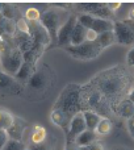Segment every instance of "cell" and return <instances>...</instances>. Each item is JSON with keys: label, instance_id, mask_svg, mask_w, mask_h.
Wrapping results in <instances>:
<instances>
[{"label": "cell", "instance_id": "1f68e13d", "mask_svg": "<svg viewBox=\"0 0 134 150\" xmlns=\"http://www.w3.org/2000/svg\"><path fill=\"white\" fill-rule=\"evenodd\" d=\"M87 149L88 150H105V149H104V145L101 142H99V141L91 144L90 146H87Z\"/></svg>", "mask_w": 134, "mask_h": 150}, {"label": "cell", "instance_id": "6da1fadb", "mask_svg": "<svg viewBox=\"0 0 134 150\" xmlns=\"http://www.w3.org/2000/svg\"><path fill=\"white\" fill-rule=\"evenodd\" d=\"M79 93H80V86L76 84H68L62 91L59 99L54 104L51 111V121L55 125L61 127L65 133H68L70 122L72 117L80 112V104H79Z\"/></svg>", "mask_w": 134, "mask_h": 150}, {"label": "cell", "instance_id": "836d02e7", "mask_svg": "<svg viewBox=\"0 0 134 150\" xmlns=\"http://www.w3.org/2000/svg\"><path fill=\"white\" fill-rule=\"evenodd\" d=\"M129 132H130V134H132L133 138H134V119L129 120Z\"/></svg>", "mask_w": 134, "mask_h": 150}, {"label": "cell", "instance_id": "44dd1931", "mask_svg": "<svg viewBox=\"0 0 134 150\" xmlns=\"http://www.w3.org/2000/svg\"><path fill=\"white\" fill-rule=\"evenodd\" d=\"M114 41H116V38H114L113 30L100 33V34L97 36V40H96V42H97V44L101 46V49H104V47H108L109 45H112Z\"/></svg>", "mask_w": 134, "mask_h": 150}, {"label": "cell", "instance_id": "8992f818", "mask_svg": "<svg viewBox=\"0 0 134 150\" xmlns=\"http://www.w3.org/2000/svg\"><path fill=\"white\" fill-rule=\"evenodd\" d=\"M50 83H51V75L49 74V69L45 65L42 66V69L36 70V73L32 75V78L28 82V86L33 91H45L47 90Z\"/></svg>", "mask_w": 134, "mask_h": 150}, {"label": "cell", "instance_id": "603a6c76", "mask_svg": "<svg viewBox=\"0 0 134 150\" xmlns=\"http://www.w3.org/2000/svg\"><path fill=\"white\" fill-rule=\"evenodd\" d=\"M17 12V8L12 4H3V11H1V16L7 20H13Z\"/></svg>", "mask_w": 134, "mask_h": 150}, {"label": "cell", "instance_id": "d4e9b609", "mask_svg": "<svg viewBox=\"0 0 134 150\" xmlns=\"http://www.w3.org/2000/svg\"><path fill=\"white\" fill-rule=\"evenodd\" d=\"M3 150H26V146L23 141H16V140H11L9 138V141L3 148Z\"/></svg>", "mask_w": 134, "mask_h": 150}, {"label": "cell", "instance_id": "8fae6325", "mask_svg": "<svg viewBox=\"0 0 134 150\" xmlns=\"http://www.w3.org/2000/svg\"><path fill=\"white\" fill-rule=\"evenodd\" d=\"M78 23V17L75 15H70L68 20L61 26L59 32H58V41H57V46L59 47H65L70 45V40H71V34L74 30L75 24Z\"/></svg>", "mask_w": 134, "mask_h": 150}, {"label": "cell", "instance_id": "277c9868", "mask_svg": "<svg viewBox=\"0 0 134 150\" xmlns=\"http://www.w3.org/2000/svg\"><path fill=\"white\" fill-rule=\"evenodd\" d=\"M63 17H65V11L61 9V8L50 7V8H47L45 12L41 13V20H39V23L42 24V26L46 29L50 36V40H51L50 47L57 46L58 32H59L61 26L68 20V18L63 20Z\"/></svg>", "mask_w": 134, "mask_h": 150}, {"label": "cell", "instance_id": "3957f363", "mask_svg": "<svg viewBox=\"0 0 134 150\" xmlns=\"http://www.w3.org/2000/svg\"><path fill=\"white\" fill-rule=\"evenodd\" d=\"M0 63L3 71L12 76L24 63V55L12 36H0Z\"/></svg>", "mask_w": 134, "mask_h": 150}, {"label": "cell", "instance_id": "4316f807", "mask_svg": "<svg viewBox=\"0 0 134 150\" xmlns=\"http://www.w3.org/2000/svg\"><path fill=\"white\" fill-rule=\"evenodd\" d=\"M26 150H53V146L46 140L42 144H30V145L26 146Z\"/></svg>", "mask_w": 134, "mask_h": 150}, {"label": "cell", "instance_id": "7402d4cb", "mask_svg": "<svg viewBox=\"0 0 134 150\" xmlns=\"http://www.w3.org/2000/svg\"><path fill=\"white\" fill-rule=\"evenodd\" d=\"M112 129H113V124H112V121L109 119H106V117H101L100 122H99V125L96 127L95 132L97 133L99 136H105V134H109V133L112 132Z\"/></svg>", "mask_w": 134, "mask_h": 150}, {"label": "cell", "instance_id": "5b68a950", "mask_svg": "<svg viewBox=\"0 0 134 150\" xmlns=\"http://www.w3.org/2000/svg\"><path fill=\"white\" fill-rule=\"evenodd\" d=\"M63 50H66L72 58L75 59H80V61H88V59H93V58L99 57V54L101 53V46L97 42H88L84 41L83 44L78 45V46H65L62 47Z\"/></svg>", "mask_w": 134, "mask_h": 150}, {"label": "cell", "instance_id": "d6a6232c", "mask_svg": "<svg viewBox=\"0 0 134 150\" xmlns=\"http://www.w3.org/2000/svg\"><path fill=\"white\" fill-rule=\"evenodd\" d=\"M106 5H108L111 12H114L116 9H118V8L121 7V3H106Z\"/></svg>", "mask_w": 134, "mask_h": 150}, {"label": "cell", "instance_id": "cb8c5ba5", "mask_svg": "<svg viewBox=\"0 0 134 150\" xmlns=\"http://www.w3.org/2000/svg\"><path fill=\"white\" fill-rule=\"evenodd\" d=\"M25 20L29 23H33V21H39L41 20V12H39L37 8L30 7L25 11Z\"/></svg>", "mask_w": 134, "mask_h": 150}, {"label": "cell", "instance_id": "e0dca14e", "mask_svg": "<svg viewBox=\"0 0 134 150\" xmlns=\"http://www.w3.org/2000/svg\"><path fill=\"white\" fill-rule=\"evenodd\" d=\"M113 25H114V23L112 20H104V18L93 17L91 29L95 30L97 34H100V33H104V32L113 30Z\"/></svg>", "mask_w": 134, "mask_h": 150}, {"label": "cell", "instance_id": "ac0fdd59", "mask_svg": "<svg viewBox=\"0 0 134 150\" xmlns=\"http://www.w3.org/2000/svg\"><path fill=\"white\" fill-rule=\"evenodd\" d=\"M83 116H84L87 129H90V130H95L96 127L99 125V122H100V120H101L100 115L93 112V111H90V109L83 111Z\"/></svg>", "mask_w": 134, "mask_h": 150}, {"label": "cell", "instance_id": "74e56055", "mask_svg": "<svg viewBox=\"0 0 134 150\" xmlns=\"http://www.w3.org/2000/svg\"><path fill=\"white\" fill-rule=\"evenodd\" d=\"M1 11H3V3H0V13H1Z\"/></svg>", "mask_w": 134, "mask_h": 150}, {"label": "cell", "instance_id": "d6986e66", "mask_svg": "<svg viewBox=\"0 0 134 150\" xmlns=\"http://www.w3.org/2000/svg\"><path fill=\"white\" fill-rule=\"evenodd\" d=\"M15 121V116L11 111H8L7 108L0 107V129L3 130H8L9 127L13 124Z\"/></svg>", "mask_w": 134, "mask_h": 150}, {"label": "cell", "instance_id": "484cf974", "mask_svg": "<svg viewBox=\"0 0 134 150\" xmlns=\"http://www.w3.org/2000/svg\"><path fill=\"white\" fill-rule=\"evenodd\" d=\"M16 29H17V32H20V33L29 34L30 28H29V23L25 20V17H20L16 21Z\"/></svg>", "mask_w": 134, "mask_h": 150}, {"label": "cell", "instance_id": "30bf717a", "mask_svg": "<svg viewBox=\"0 0 134 150\" xmlns=\"http://www.w3.org/2000/svg\"><path fill=\"white\" fill-rule=\"evenodd\" d=\"M85 129H87L85 120H84V116H83V111H80L72 117L71 122H70L68 133L66 134V142H74L75 138L82 132H84Z\"/></svg>", "mask_w": 134, "mask_h": 150}, {"label": "cell", "instance_id": "8d00e7d4", "mask_svg": "<svg viewBox=\"0 0 134 150\" xmlns=\"http://www.w3.org/2000/svg\"><path fill=\"white\" fill-rule=\"evenodd\" d=\"M130 18H132V21H134V7H133V9L130 11Z\"/></svg>", "mask_w": 134, "mask_h": 150}, {"label": "cell", "instance_id": "4dcf8cb0", "mask_svg": "<svg viewBox=\"0 0 134 150\" xmlns=\"http://www.w3.org/2000/svg\"><path fill=\"white\" fill-rule=\"evenodd\" d=\"M65 150H88V149L87 148H80V146H78L75 142H66Z\"/></svg>", "mask_w": 134, "mask_h": 150}, {"label": "cell", "instance_id": "9a60e30c", "mask_svg": "<svg viewBox=\"0 0 134 150\" xmlns=\"http://www.w3.org/2000/svg\"><path fill=\"white\" fill-rule=\"evenodd\" d=\"M87 28L82 25V24L78 21L74 26V30L71 34V40H70V45L71 46H78V45L83 44L85 41V37H87Z\"/></svg>", "mask_w": 134, "mask_h": 150}, {"label": "cell", "instance_id": "2e32d148", "mask_svg": "<svg viewBox=\"0 0 134 150\" xmlns=\"http://www.w3.org/2000/svg\"><path fill=\"white\" fill-rule=\"evenodd\" d=\"M117 113L124 119H134V103L129 99H124L117 105Z\"/></svg>", "mask_w": 134, "mask_h": 150}, {"label": "cell", "instance_id": "5bb4252c", "mask_svg": "<svg viewBox=\"0 0 134 150\" xmlns=\"http://www.w3.org/2000/svg\"><path fill=\"white\" fill-rule=\"evenodd\" d=\"M97 140H99V134L95 132V130L85 129L84 132H82L76 138H75L74 142L78 146H80V148H87V146H90L91 144L96 142Z\"/></svg>", "mask_w": 134, "mask_h": 150}, {"label": "cell", "instance_id": "9c48e42d", "mask_svg": "<svg viewBox=\"0 0 134 150\" xmlns=\"http://www.w3.org/2000/svg\"><path fill=\"white\" fill-rule=\"evenodd\" d=\"M23 91V84L15 79V76L0 71V93L1 95H18Z\"/></svg>", "mask_w": 134, "mask_h": 150}, {"label": "cell", "instance_id": "ba28073f", "mask_svg": "<svg viewBox=\"0 0 134 150\" xmlns=\"http://www.w3.org/2000/svg\"><path fill=\"white\" fill-rule=\"evenodd\" d=\"M78 9L84 11L85 15H90L92 17L104 18V20H111L112 12L109 11L106 3H83V4L78 5Z\"/></svg>", "mask_w": 134, "mask_h": 150}, {"label": "cell", "instance_id": "4fadbf2b", "mask_svg": "<svg viewBox=\"0 0 134 150\" xmlns=\"http://www.w3.org/2000/svg\"><path fill=\"white\" fill-rule=\"evenodd\" d=\"M34 73H36V63L29 62V61H24L20 70L15 75V79L17 80L20 84H25V83L29 82V79H30L32 75Z\"/></svg>", "mask_w": 134, "mask_h": 150}, {"label": "cell", "instance_id": "d590c367", "mask_svg": "<svg viewBox=\"0 0 134 150\" xmlns=\"http://www.w3.org/2000/svg\"><path fill=\"white\" fill-rule=\"evenodd\" d=\"M126 99H129L130 101H133V103H134V88L129 92V95H128V98H126Z\"/></svg>", "mask_w": 134, "mask_h": 150}, {"label": "cell", "instance_id": "ffe728a7", "mask_svg": "<svg viewBox=\"0 0 134 150\" xmlns=\"http://www.w3.org/2000/svg\"><path fill=\"white\" fill-rule=\"evenodd\" d=\"M47 138V132L44 127L36 125L30 133V144H42Z\"/></svg>", "mask_w": 134, "mask_h": 150}, {"label": "cell", "instance_id": "52a82bcc", "mask_svg": "<svg viewBox=\"0 0 134 150\" xmlns=\"http://www.w3.org/2000/svg\"><path fill=\"white\" fill-rule=\"evenodd\" d=\"M114 38L121 45L134 44V29L125 21H114L113 25Z\"/></svg>", "mask_w": 134, "mask_h": 150}, {"label": "cell", "instance_id": "f1b7e54d", "mask_svg": "<svg viewBox=\"0 0 134 150\" xmlns=\"http://www.w3.org/2000/svg\"><path fill=\"white\" fill-rule=\"evenodd\" d=\"M97 36H99V34L96 33L95 30H92V29H88V30H87V37H85V41L95 42L96 40H97Z\"/></svg>", "mask_w": 134, "mask_h": 150}, {"label": "cell", "instance_id": "7c38bea8", "mask_svg": "<svg viewBox=\"0 0 134 150\" xmlns=\"http://www.w3.org/2000/svg\"><path fill=\"white\" fill-rule=\"evenodd\" d=\"M26 129H28V122H26L25 120L20 119V117H15V121H13V124L9 127V129L7 130V133L11 140L23 141Z\"/></svg>", "mask_w": 134, "mask_h": 150}, {"label": "cell", "instance_id": "e575fe53", "mask_svg": "<svg viewBox=\"0 0 134 150\" xmlns=\"http://www.w3.org/2000/svg\"><path fill=\"white\" fill-rule=\"evenodd\" d=\"M109 150H132V149L126 148V146H112Z\"/></svg>", "mask_w": 134, "mask_h": 150}, {"label": "cell", "instance_id": "7a4b0ae2", "mask_svg": "<svg viewBox=\"0 0 134 150\" xmlns=\"http://www.w3.org/2000/svg\"><path fill=\"white\" fill-rule=\"evenodd\" d=\"M96 80L99 92L112 101L122 98L128 91L126 87L129 86V75L122 69H113L103 73L100 76H96Z\"/></svg>", "mask_w": 134, "mask_h": 150}, {"label": "cell", "instance_id": "f546056e", "mask_svg": "<svg viewBox=\"0 0 134 150\" xmlns=\"http://www.w3.org/2000/svg\"><path fill=\"white\" fill-rule=\"evenodd\" d=\"M126 63H128V66H130V67H134V47H132V49L128 52Z\"/></svg>", "mask_w": 134, "mask_h": 150}, {"label": "cell", "instance_id": "83f0119b", "mask_svg": "<svg viewBox=\"0 0 134 150\" xmlns=\"http://www.w3.org/2000/svg\"><path fill=\"white\" fill-rule=\"evenodd\" d=\"M8 141H9V136H8L7 130L0 129V150H3V148L7 145Z\"/></svg>", "mask_w": 134, "mask_h": 150}]
</instances>
